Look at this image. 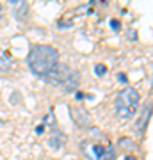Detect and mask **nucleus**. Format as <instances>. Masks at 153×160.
Listing matches in <instances>:
<instances>
[{"mask_svg": "<svg viewBox=\"0 0 153 160\" xmlns=\"http://www.w3.org/2000/svg\"><path fill=\"white\" fill-rule=\"evenodd\" d=\"M79 86H80V73L77 69H71L68 78L64 80V84L61 86V89L64 92H75V91H79Z\"/></svg>", "mask_w": 153, "mask_h": 160, "instance_id": "nucleus-5", "label": "nucleus"}, {"mask_svg": "<svg viewBox=\"0 0 153 160\" xmlns=\"http://www.w3.org/2000/svg\"><path fill=\"white\" fill-rule=\"evenodd\" d=\"M75 98H77V100H82V98H84V94H82L80 91H75Z\"/></svg>", "mask_w": 153, "mask_h": 160, "instance_id": "nucleus-21", "label": "nucleus"}, {"mask_svg": "<svg viewBox=\"0 0 153 160\" xmlns=\"http://www.w3.org/2000/svg\"><path fill=\"white\" fill-rule=\"evenodd\" d=\"M71 118L79 126H89L91 125V114L84 107H71Z\"/></svg>", "mask_w": 153, "mask_h": 160, "instance_id": "nucleus-6", "label": "nucleus"}, {"mask_svg": "<svg viewBox=\"0 0 153 160\" xmlns=\"http://www.w3.org/2000/svg\"><path fill=\"white\" fill-rule=\"evenodd\" d=\"M119 144H121V148H132V146H134V142H132V139H128V137L121 139V141H119Z\"/></svg>", "mask_w": 153, "mask_h": 160, "instance_id": "nucleus-14", "label": "nucleus"}, {"mask_svg": "<svg viewBox=\"0 0 153 160\" xmlns=\"http://www.w3.org/2000/svg\"><path fill=\"white\" fill-rule=\"evenodd\" d=\"M128 39H134V41L137 39V32L135 30H130V32H128Z\"/></svg>", "mask_w": 153, "mask_h": 160, "instance_id": "nucleus-19", "label": "nucleus"}, {"mask_svg": "<svg viewBox=\"0 0 153 160\" xmlns=\"http://www.w3.org/2000/svg\"><path fill=\"white\" fill-rule=\"evenodd\" d=\"M125 160H135V157H134V155H126Z\"/></svg>", "mask_w": 153, "mask_h": 160, "instance_id": "nucleus-22", "label": "nucleus"}, {"mask_svg": "<svg viewBox=\"0 0 153 160\" xmlns=\"http://www.w3.org/2000/svg\"><path fill=\"white\" fill-rule=\"evenodd\" d=\"M80 148H82L84 155L87 157V160H102V157H103V153H105V148H107V146L89 142V141H82Z\"/></svg>", "mask_w": 153, "mask_h": 160, "instance_id": "nucleus-4", "label": "nucleus"}, {"mask_svg": "<svg viewBox=\"0 0 153 160\" xmlns=\"http://www.w3.org/2000/svg\"><path fill=\"white\" fill-rule=\"evenodd\" d=\"M2 11H4V9H2V4H0V18H2Z\"/></svg>", "mask_w": 153, "mask_h": 160, "instance_id": "nucleus-23", "label": "nucleus"}, {"mask_svg": "<svg viewBox=\"0 0 153 160\" xmlns=\"http://www.w3.org/2000/svg\"><path fill=\"white\" fill-rule=\"evenodd\" d=\"M96 0H91V2H87V4H82V6H79L77 9H75V14L77 16H82V14H85V12H91L93 11V4H94Z\"/></svg>", "mask_w": 153, "mask_h": 160, "instance_id": "nucleus-11", "label": "nucleus"}, {"mask_svg": "<svg viewBox=\"0 0 153 160\" xmlns=\"http://www.w3.org/2000/svg\"><path fill=\"white\" fill-rule=\"evenodd\" d=\"M141 102V94L137 92L134 87H125L123 91L118 92V96L114 100V107H116V114L123 119H130L135 114L137 107Z\"/></svg>", "mask_w": 153, "mask_h": 160, "instance_id": "nucleus-2", "label": "nucleus"}, {"mask_svg": "<svg viewBox=\"0 0 153 160\" xmlns=\"http://www.w3.org/2000/svg\"><path fill=\"white\" fill-rule=\"evenodd\" d=\"M27 64L36 77L45 78L59 64V50L50 45H34L28 52Z\"/></svg>", "mask_w": 153, "mask_h": 160, "instance_id": "nucleus-1", "label": "nucleus"}, {"mask_svg": "<svg viewBox=\"0 0 153 160\" xmlns=\"http://www.w3.org/2000/svg\"><path fill=\"white\" fill-rule=\"evenodd\" d=\"M150 116H151V107L146 105V107L142 109V114H141V118H139V121H137V125H135V130L139 132V133H142V132L146 130L148 121H150Z\"/></svg>", "mask_w": 153, "mask_h": 160, "instance_id": "nucleus-7", "label": "nucleus"}, {"mask_svg": "<svg viewBox=\"0 0 153 160\" xmlns=\"http://www.w3.org/2000/svg\"><path fill=\"white\" fill-rule=\"evenodd\" d=\"M69 71H71V68H69L68 64H57L55 68H54L50 73L45 77V80L50 84V86L61 87V86L64 84V80L68 78Z\"/></svg>", "mask_w": 153, "mask_h": 160, "instance_id": "nucleus-3", "label": "nucleus"}, {"mask_svg": "<svg viewBox=\"0 0 153 160\" xmlns=\"http://www.w3.org/2000/svg\"><path fill=\"white\" fill-rule=\"evenodd\" d=\"M43 132H45V125L36 126V133H43Z\"/></svg>", "mask_w": 153, "mask_h": 160, "instance_id": "nucleus-20", "label": "nucleus"}, {"mask_svg": "<svg viewBox=\"0 0 153 160\" xmlns=\"http://www.w3.org/2000/svg\"><path fill=\"white\" fill-rule=\"evenodd\" d=\"M116 78H118L119 82H121V84H126V80H128L125 73H118V75H116Z\"/></svg>", "mask_w": 153, "mask_h": 160, "instance_id": "nucleus-17", "label": "nucleus"}, {"mask_svg": "<svg viewBox=\"0 0 153 160\" xmlns=\"http://www.w3.org/2000/svg\"><path fill=\"white\" fill-rule=\"evenodd\" d=\"M94 73H96V77H103V75L107 73V66L105 64H94Z\"/></svg>", "mask_w": 153, "mask_h": 160, "instance_id": "nucleus-13", "label": "nucleus"}, {"mask_svg": "<svg viewBox=\"0 0 153 160\" xmlns=\"http://www.w3.org/2000/svg\"><path fill=\"white\" fill-rule=\"evenodd\" d=\"M66 141H68V137H66L64 133H61V132H54L52 137L48 139V146L54 148V149H59V148H63L64 144H66Z\"/></svg>", "mask_w": 153, "mask_h": 160, "instance_id": "nucleus-8", "label": "nucleus"}, {"mask_svg": "<svg viewBox=\"0 0 153 160\" xmlns=\"http://www.w3.org/2000/svg\"><path fill=\"white\" fill-rule=\"evenodd\" d=\"M27 14H28V4L20 0V2L16 4V9H14V16H16V20L23 22V20L27 18Z\"/></svg>", "mask_w": 153, "mask_h": 160, "instance_id": "nucleus-9", "label": "nucleus"}, {"mask_svg": "<svg viewBox=\"0 0 153 160\" xmlns=\"http://www.w3.org/2000/svg\"><path fill=\"white\" fill-rule=\"evenodd\" d=\"M11 68H13L11 59L7 57V55H4V53L0 52V71H2V73H6V71H9Z\"/></svg>", "mask_w": 153, "mask_h": 160, "instance_id": "nucleus-10", "label": "nucleus"}, {"mask_svg": "<svg viewBox=\"0 0 153 160\" xmlns=\"http://www.w3.org/2000/svg\"><path fill=\"white\" fill-rule=\"evenodd\" d=\"M57 25H59L61 29H64V27H71L73 23H71V22H59V23H57Z\"/></svg>", "mask_w": 153, "mask_h": 160, "instance_id": "nucleus-18", "label": "nucleus"}, {"mask_svg": "<svg viewBox=\"0 0 153 160\" xmlns=\"http://www.w3.org/2000/svg\"><path fill=\"white\" fill-rule=\"evenodd\" d=\"M102 160H116V151H114V148L110 146V144L105 148V153H103Z\"/></svg>", "mask_w": 153, "mask_h": 160, "instance_id": "nucleus-12", "label": "nucleus"}, {"mask_svg": "<svg viewBox=\"0 0 153 160\" xmlns=\"http://www.w3.org/2000/svg\"><path fill=\"white\" fill-rule=\"evenodd\" d=\"M110 27H112L114 30H119L121 29V23H119L118 20H110Z\"/></svg>", "mask_w": 153, "mask_h": 160, "instance_id": "nucleus-16", "label": "nucleus"}, {"mask_svg": "<svg viewBox=\"0 0 153 160\" xmlns=\"http://www.w3.org/2000/svg\"><path fill=\"white\" fill-rule=\"evenodd\" d=\"M20 100H22V96H20V92H16V91H14V92L11 94V103H13V105H16V103H20Z\"/></svg>", "mask_w": 153, "mask_h": 160, "instance_id": "nucleus-15", "label": "nucleus"}]
</instances>
